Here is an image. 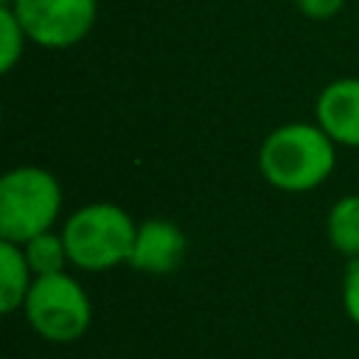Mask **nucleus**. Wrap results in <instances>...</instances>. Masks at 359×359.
I'll return each mask as SVG.
<instances>
[{
  "mask_svg": "<svg viewBox=\"0 0 359 359\" xmlns=\"http://www.w3.org/2000/svg\"><path fill=\"white\" fill-rule=\"evenodd\" d=\"M342 306L353 325H359V258H351L342 275Z\"/></svg>",
  "mask_w": 359,
  "mask_h": 359,
  "instance_id": "f8f14e48",
  "label": "nucleus"
},
{
  "mask_svg": "<svg viewBox=\"0 0 359 359\" xmlns=\"http://www.w3.org/2000/svg\"><path fill=\"white\" fill-rule=\"evenodd\" d=\"M317 126L337 143L359 149V79H337L325 84L314 104Z\"/></svg>",
  "mask_w": 359,
  "mask_h": 359,
  "instance_id": "0eeeda50",
  "label": "nucleus"
},
{
  "mask_svg": "<svg viewBox=\"0 0 359 359\" xmlns=\"http://www.w3.org/2000/svg\"><path fill=\"white\" fill-rule=\"evenodd\" d=\"M0 3H3V6H8V3H11V0H0Z\"/></svg>",
  "mask_w": 359,
  "mask_h": 359,
  "instance_id": "4468645a",
  "label": "nucleus"
},
{
  "mask_svg": "<svg viewBox=\"0 0 359 359\" xmlns=\"http://www.w3.org/2000/svg\"><path fill=\"white\" fill-rule=\"evenodd\" d=\"M337 165V143L317 123H283L272 129L258 149L261 177L286 194H303L323 185Z\"/></svg>",
  "mask_w": 359,
  "mask_h": 359,
  "instance_id": "f257e3e1",
  "label": "nucleus"
},
{
  "mask_svg": "<svg viewBox=\"0 0 359 359\" xmlns=\"http://www.w3.org/2000/svg\"><path fill=\"white\" fill-rule=\"evenodd\" d=\"M137 224L115 202H90L70 213L62 227L70 264L87 272H104L129 261Z\"/></svg>",
  "mask_w": 359,
  "mask_h": 359,
  "instance_id": "f03ea898",
  "label": "nucleus"
},
{
  "mask_svg": "<svg viewBox=\"0 0 359 359\" xmlns=\"http://www.w3.org/2000/svg\"><path fill=\"white\" fill-rule=\"evenodd\" d=\"M328 241L337 252L351 258H359V194L339 196L325 219Z\"/></svg>",
  "mask_w": 359,
  "mask_h": 359,
  "instance_id": "1a4fd4ad",
  "label": "nucleus"
},
{
  "mask_svg": "<svg viewBox=\"0 0 359 359\" xmlns=\"http://www.w3.org/2000/svg\"><path fill=\"white\" fill-rule=\"evenodd\" d=\"M22 311L28 325L48 342H73L84 337L93 323V303L67 272L34 278Z\"/></svg>",
  "mask_w": 359,
  "mask_h": 359,
  "instance_id": "20e7f679",
  "label": "nucleus"
},
{
  "mask_svg": "<svg viewBox=\"0 0 359 359\" xmlns=\"http://www.w3.org/2000/svg\"><path fill=\"white\" fill-rule=\"evenodd\" d=\"M25 42H28V34L22 31L20 20L8 6H3L0 8V70L3 73H11L14 65L22 59Z\"/></svg>",
  "mask_w": 359,
  "mask_h": 359,
  "instance_id": "9b49d317",
  "label": "nucleus"
},
{
  "mask_svg": "<svg viewBox=\"0 0 359 359\" xmlns=\"http://www.w3.org/2000/svg\"><path fill=\"white\" fill-rule=\"evenodd\" d=\"M185 233L168 219H146L137 224L135 244L129 252V266L146 275H168L185 258Z\"/></svg>",
  "mask_w": 359,
  "mask_h": 359,
  "instance_id": "423d86ee",
  "label": "nucleus"
},
{
  "mask_svg": "<svg viewBox=\"0 0 359 359\" xmlns=\"http://www.w3.org/2000/svg\"><path fill=\"white\" fill-rule=\"evenodd\" d=\"M62 210L56 177L39 165H20L0 180V238L25 244L53 227Z\"/></svg>",
  "mask_w": 359,
  "mask_h": 359,
  "instance_id": "7ed1b4c3",
  "label": "nucleus"
},
{
  "mask_svg": "<svg viewBox=\"0 0 359 359\" xmlns=\"http://www.w3.org/2000/svg\"><path fill=\"white\" fill-rule=\"evenodd\" d=\"M8 8L28 34V42L50 50L81 42L98 14L95 0H11Z\"/></svg>",
  "mask_w": 359,
  "mask_h": 359,
  "instance_id": "39448f33",
  "label": "nucleus"
},
{
  "mask_svg": "<svg viewBox=\"0 0 359 359\" xmlns=\"http://www.w3.org/2000/svg\"><path fill=\"white\" fill-rule=\"evenodd\" d=\"M20 247H22L25 261H28V266H31V272H34L36 278L59 275V272H65V266L70 264L67 244H65V236H62V233L45 230V233L28 238V241L20 244Z\"/></svg>",
  "mask_w": 359,
  "mask_h": 359,
  "instance_id": "9d476101",
  "label": "nucleus"
},
{
  "mask_svg": "<svg viewBox=\"0 0 359 359\" xmlns=\"http://www.w3.org/2000/svg\"><path fill=\"white\" fill-rule=\"evenodd\" d=\"M34 278L36 275L31 272L22 247L0 238V311L3 314H11L25 306Z\"/></svg>",
  "mask_w": 359,
  "mask_h": 359,
  "instance_id": "6e6552de",
  "label": "nucleus"
},
{
  "mask_svg": "<svg viewBox=\"0 0 359 359\" xmlns=\"http://www.w3.org/2000/svg\"><path fill=\"white\" fill-rule=\"evenodd\" d=\"M294 3L309 20H328L345 6V0H294Z\"/></svg>",
  "mask_w": 359,
  "mask_h": 359,
  "instance_id": "ddd939ff",
  "label": "nucleus"
}]
</instances>
